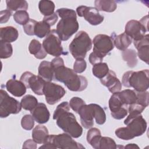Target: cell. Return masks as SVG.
Segmentation results:
<instances>
[{
    "label": "cell",
    "instance_id": "48",
    "mask_svg": "<svg viewBox=\"0 0 149 149\" xmlns=\"http://www.w3.org/2000/svg\"><path fill=\"white\" fill-rule=\"evenodd\" d=\"M148 15H146L145 16H144L143 17L141 18V19L139 21L144 27H145L147 30H148Z\"/></svg>",
    "mask_w": 149,
    "mask_h": 149
},
{
    "label": "cell",
    "instance_id": "42",
    "mask_svg": "<svg viewBox=\"0 0 149 149\" xmlns=\"http://www.w3.org/2000/svg\"><path fill=\"white\" fill-rule=\"evenodd\" d=\"M87 68V63L84 59H76L73 64V70L77 73H81L85 71Z\"/></svg>",
    "mask_w": 149,
    "mask_h": 149
},
{
    "label": "cell",
    "instance_id": "49",
    "mask_svg": "<svg viewBox=\"0 0 149 149\" xmlns=\"http://www.w3.org/2000/svg\"><path fill=\"white\" fill-rule=\"evenodd\" d=\"M125 148H139V147L136 144H128L127 145H126Z\"/></svg>",
    "mask_w": 149,
    "mask_h": 149
},
{
    "label": "cell",
    "instance_id": "19",
    "mask_svg": "<svg viewBox=\"0 0 149 149\" xmlns=\"http://www.w3.org/2000/svg\"><path fill=\"white\" fill-rule=\"evenodd\" d=\"M30 113L34 120L40 124L45 123L49 119L50 113L44 103H38L37 106L30 111Z\"/></svg>",
    "mask_w": 149,
    "mask_h": 149
},
{
    "label": "cell",
    "instance_id": "3",
    "mask_svg": "<svg viewBox=\"0 0 149 149\" xmlns=\"http://www.w3.org/2000/svg\"><path fill=\"white\" fill-rule=\"evenodd\" d=\"M54 78L58 81L64 83L67 88L72 91L84 90L88 85L87 79L83 76L78 75L70 68L61 66L55 69Z\"/></svg>",
    "mask_w": 149,
    "mask_h": 149
},
{
    "label": "cell",
    "instance_id": "29",
    "mask_svg": "<svg viewBox=\"0 0 149 149\" xmlns=\"http://www.w3.org/2000/svg\"><path fill=\"white\" fill-rule=\"evenodd\" d=\"M6 3L7 9L12 12L28 9V3L25 0H6Z\"/></svg>",
    "mask_w": 149,
    "mask_h": 149
},
{
    "label": "cell",
    "instance_id": "1",
    "mask_svg": "<svg viewBox=\"0 0 149 149\" xmlns=\"http://www.w3.org/2000/svg\"><path fill=\"white\" fill-rule=\"evenodd\" d=\"M56 13L61 18L56 25V34L61 40L67 41L79 27L76 12L72 9L60 8Z\"/></svg>",
    "mask_w": 149,
    "mask_h": 149
},
{
    "label": "cell",
    "instance_id": "17",
    "mask_svg": "<svg viewBox=\"0 0 149 149\" xmlns=\"http://www.w3.org/2000/svg\"><path fill=\"white\" fill-rule=\"evenodd\" d=\"M100 81L112 93L119 92L121 90L122 84L116 77L115 73L112 70H109L108 73L100 79Z\"/></svg>",
    "mask_w": 149,
    "mask_h": 149
},
{
    "label": "cell",
    "instance_id": "31",
    "mask_svg": "<svg viewBox=\"0 0 149 149\" xmlns=\"http://www.w3.org/2000/svg\"><path fill=\"white\" fill-rule=\"evenodd\" d=\"M123 59L127 62L130 68H134L137 63V53L134 49H126L122 52Z\"/></svg>",
    "mask_w": 149,
    "mask_h": 149
},
{
    "label": "cell",
    "instance_id": "9",
    "mask_svg": "<svg viewBox=\"0 0 149 149\" xmlns=\"http://www.w3.org/2000/svg\"><path fill=\"white\" fill-rule=\"evenodd\" d=\"M45 142L54 145L56 148H84V146L74 141L72 136L66 133L49 135Z\"/></svg>",
    "mask_w": 149,
    "mask_h": 149
},
{
    "label": "cell",
    "instance_id": "47",
    "mask_svg": "<svg viewBox=\"0 0 149 149\" xmlns=\"http://www.w3.org/2000/svg\"><path fill=\"white\" fill-rule=\"evenodd\" d=\"M23 148H31L36 149L37 148V143L33 139H28L26 140L22 146Z\"/></svg>",
    "mask_w": 149,
    "mask_h": 149
},
{
    "label": "cell",
    "instance_id": "15",
    "mask_svg": "<svg viewBox=\"0 0 149 149\" xmlns=\"http://www.w3.org/2000/svg\"><path fill=\"white\" fill-rule=\"evenodd\" d=\"M147 30L138 20H130L125 26V33L127 34L133 41H137L144 37Z\"/></svg>",
    "mask_w": 149,
    "mask_h": 149
},
{
    "label": "cell",
    "instance_id": "13",
    "mask_svg": "<svg viewBox=\"0 0 149 149\" xmlns=\"http://www.w3.org/2000/svg\"><path fill=\"white\" fill-rule=\"evenodd\" d=\"M76 12L79 16L83 17L86 21L93 26L101 24L104 19V17L100 14L95 8L93 7L79 6L76 9Z\"/></svg>",
    "mask_w": 149,
    "mask_h": 149
},
{
    "label": "cell",
    "instance_id": "4",
    "mask_svg": "<svg viewBox=\"0 0 149 149\" xmlns=\"http://www.w3.org/2000/svg\"><path fill=\"white\" fill-rule=\"evenodd\" d=\"M93 52L89 55V62L93 65L102 62L104 58L114 48L113 38L106 34L95 36L93 42Z\"/></svg>",
    "mask_w": 149,
    "mask_h": 149
},
{
    "label": "cell",
    "instance_id": "21",
    "mask_svg": "<svg viewBox=\"0 0 149 149\" xmlns=\"http://www.w3.org/2000/svg\"><path fill=\"white\" fill-rule=\"evenodd\" d=\"M54 69L51 62L42 61L38 69V76L46 81H51L54 77Z\"/></svg>",
    "mask_w": 149,
    "mask_h": 149
},
{
    "label": "cell",
    "instance_id": "27",
    "mask_svg": "<svg viewBox=\"0 0 149 149\" xmlns=\"http://www.w3.org/2000/svg\"><path fill=\"white\" fill-rule=\"evenodd\" d=\"M132 42V39L125 33H123L113 38L114 46L122 51L127 49Z\"/></svg>",
    "mask_w": 149,
    "mask_h": 149
},
{
    "label": "cell",
    "instance_id": "43",
    "mask_svg": "<svg viewBox=\"0 0 149 149\" xmlns=\"http://www.w3.org/2000/svg\"><path fill=\"white\" fill-rule=\"evenodd\" d=\"M37 21L30 19L26 24L23 26V29L24 33L29 36L34 35V27Z\"/></svg>",
    "mask_w": 149,
    "mask_h": 149
},
{
    "label": "cell",
    "instance_id": "30",
    "mask_svg": "<svg viewBox=\"0 0 149 149\" xmlns=\"http://www.w3.org/2000/svg\"><path fill=\"white\" fill-rule=\"evenodd\" d=\"M51 26L44 21L37 22L34 27V35L42 38L45 37L51 31Z\"/></svg>",
    "mask_w": 149,
    "mask_h": 149
},
{
    "label": "cell",
    "instance_id": "7",
    "mask_svg": "<svg viewBox=\"0 0 149 149\" xmlns=\"http://www.w3.org/2000/svg\"><path fill=\"white\" fill-rule=\"evenodd\" d=\"M56 120L58 126L72 137L79 138L82 135V127L77 122L74 114L69 111L61 114Z\"/></svg>",
    "mask_w": 149,
    "mask_h": 149
},
{
    "label": "cell",
    "instance_id": "37",
    "mask_svg": "<svg viewBox=\"0 0 149 149\" xmlns=\"http://www.w3.org/2000/svg\"><path fill=\"white\" fill-rule=\"evenodd\" d=\"M13 19L18 24L20 25L26 24L30 19L29 15L26 10H18L13 14Z\"/></svg>",
    "mask_w": 149,
    "mask_h": 149
},
{
    "label": "cell",
    "instance_id": "8",
    "mask_svg": "<svg viewBox=\"0 0 149 149\" xmlns=\"http://www.w3.org/2000/svg\"><path fill=\"white\" fill-rule=\"evenodd\" d=\"M21 104L14 98L10 97L3 90H0V117H8L10 114H17L22 109Z\"/></svg>",
    "mask_w": 149,
    "mask_h": 149
},
{
    "label": "cell",
    "instance_id": "41",
    "mask_svg": "<svg viewBox=\"0 0 149 149\" xmlns=\"http://www.w3.org/2000/svg\"><path fill=\"white\" fill-rule=\"evenodd\" d=\"M70 111L69 104L67 101H64L59 104L55 109L53 114V119L56 120L58 116L65 112Z\"/></svg>",
    "mask_w": 149,
    "mask_h": 149
},
{
    "label": "cell",
    "instance_id": "20",
    "mask_svg": "<svg viewBox=\"0 0 149 149\" xmlns=\"http://www.w3.org/2000/svg\"><path fill=\"white\" fill-rule=\"evenodd\" d=\"M6 88L15 97H20L26 93L27 87L20 80L12 79L6 82Z\"/></svg>",
    "mask_w": 149,
    "mask_h": 149
},
{
    "label": "cell",
    "instance_id": "39",
    "mask_svg": "<svg viewBox=\"0 0 149 149\" xmlns=\"http://www.w3.org/2000/svg\"><path fill=\"white\" fill-rule=\"evenodd\" d=\"M22 128L26 130H31L34 126V119L31 115H25L21 120Z\"/></svg>",
    "mask_w": 149,
    "mask_h": 149
},
{
    "label": "cell",
    "instance_id": "44",
    "mask_svg": "<svg viewBox=\"0 0 149 149\" xmlns=\"http://www.w3.org/2000/svg\"><path fill=\"white\" fill-rule=\"evenodd\" d=\"M58 16L56 12H54L52 15L48 16H44L43 18V21L46 22L47 24H48L50 26H52L54 25L56 22L58 21Z\"/></svg>",
    "mask_w": 149,
    "mask_h": 149
},
{
    "label": "cell",
    "instance_id": "32",
    "mask_svg": "<svg viewBox=\"0 0 149 149\" xmlns=\"http://www.w3.org/2000/svg\"><path fill=\"white\" fill-rule=\"evenodd\" d=\"M38 8L42 15L44 16H48L54 13L55 5L51 1L42 0L39 2Z\"/></svg>",
    "mask_w": 149,
    "mask_h": 149
},
{
    "label": "cell",
    "instance_id": "6",
    "mask_svg": "<svg viewBox=\"0 0 149 149\" xmlns=\"http://www.w3.org/2000/svg\"><path fill=\"white\" fill-rule=\"evenodd\" d=\"M92 41L84 31H79L69 46V50L76 59L85 58L86 54L92 48Z\"/></svg>",
    "mask_w": 149,
    "mask_h": 149
},
{
    "label": "cell",
    "instance_id": "26",
    "mask_svg": "<svg viewBox=\"0 0 149 149\" xmlns=\"http://www.w3.org/2000/svg\"><path fill=\"white\" fill-rule=\"evenodd\" d=\"M100 130L96 128H90L87 133V141L95 149H99V143L101 138Z\"/></svg>",
    "mask_w": 149,
    "mask_h": 149
},
{
    "label": "cell",
    "instance_id": "35",
    "mask_svg": "<svg viewBox=\"0 0 149 149\" xmlns=\"http://www.w3.org/2000/svg\"><path fill=\"white\" fill-rule=\"evenodd\" d=\"M13 54V48L10 43L0 40V58L7 59L10 58Z\"/></svg>",
    "mask_w": 149,
    "mask_h": 149
},
{
    "label": "cell",
    "instance_id": "12",
    "mask_svg": "<svg viewBox=\"0 0 149 149\" xmlns=\"http://www.w3.org/2000/svg\"><path fill=\"white\" fill-rule=\"evenodd\" d=\"M66 90L61 86L52 83L45 81L44 87V94L45 101L49 105H54L65 95Z\"/></svg>",
    "mask_w": 149,
    "mask_h": 149
},
{
    "label": "cell",
    "instance_id": "45",
    "mask_svg": "<svg viewBox=\"0 0 149 149\" xmlns=\"http://www.w3.org/2000/svg\"><path fill=\"white\" fill-rule=\"evenodd\" d=\"M12 14V12L8 9L1 10L0 12V23L2 24L6 23L10 19Z\"/></svg>",
    "mask_w": 149,
    "mask_h": 149
},
{
    "label": "cell",
    "instance_id": "14",
    "mask_svg": "<svg viewBox=\"0 0 149 149\" xmlns=\"http://www.w3.org/2000/svg\"><path fill=\"white\" fill-rule=\"evenodd\" d=\"M127 106L120 100L118 92L113 93L109 100V108L111 116L115 119L120 120L124 118L128 113Z\"/></svg>",
    "mask_w": 149,
    "mask_h": 149
},
{
    "label": "cell",
    "instance_id": "5",
    "mask_svg": "<svg viewBox=\"0 0 149 149\" xmlns=\"http://www.w3.org/2000/svg\"><path fill=\"white\" fill-rule=\"evenodd\" d=\"M122 84L126 87H132L138 92L146 91L149 87V71L144 69L139 71H127L122 79Z\"/></svg>",
    "mask_w": 149,
    "mask_h": 149
},
{
    "label": "cell",
    "instance_id": "38",
    "mask_svg": "<svg viewBox=\"0 0 149 149\" xmlns=\"http://www.w3.org/2000/svg\"><path fill=\"white\" fill-rule=\"evenodd\" d=\"M116 148V144L113 139L109 137H101L99 143V149H115Z\"/></svg>",
    "mask_w": 149,
    "mask_h": 149
},
{
    "label": "cell",
    "instance_id": "25",
    "mask_svg": "<svg viewBox=\"0 0 149 149\" xmlns=\"http://www.w3.org/2000/svg\"><path fill=\"white\" fill-rule=\"evenodd\" d=\"M118 97L123 104L127 105L133 104L137 101L136 91L134 90L126 89L118 92Z\"/></svg>",
    "mask_w": 149,
    "mask_h": 149
},
{
    "label": "cell",
    "instance_id": "34",
    "mask_svg": "<svg viewBox=\"0 0 149 149\" xmlns=\"http://www.w3.org/2000/svg\"><path fill=\"white\" fill-rule=\"evenodd\" d=\"M20 104L22 108L31 111L38 104V100L34 96L28 94L22 98Z\"/></svg>",
    "mask_w": 149,
    "mask_h": 149
},
{
    "label": "cell",
    "instance_id": "18",
    "mask_svg": "<svg viewBox=\"0 0 149 149\" xmlns=\"http://www.w3.org/2000/svg\"><path fill=\"white\" fill-rule=\"evenodd\" d=\"M148 34L144 36L143 38L137 41H133L134 45L137 50V56L139 58L148 64V56H149V41Z\"/></svg>",
    "mask_w": 149,
    "mask_h": 149
},
{
    "label": "cell",
    "instance_id": "40",
    "mask_svg": "<svg viewBox=\"0 0 149 149\" xmlns=\"http://www.w3.org/2000/svg\"><path fill=\"white\" fill-rule=\"evenodd\" d=\"M70 107L75 112L77 113L80 108L84 105L86 104L84 101L80 97H74L70 100L69 101Z\"/></svg>",
    "mask_w": 149,
    "mask_h": 149
},
{
    "label": "cell",
    "instance_id": "33",
    "mask_svg": "<svg viewBox=\"0 0 149 149\" xmlns=\"http://www.w3.org/2000/svg\"><path fill=\"white\" fill-rule=\"evenodd\" d=\"M109 69L107 63L100 62L93 65L92 72L94 76L101 79L103 78L109 72Z\"/></svg>",
    "mask_w": 149,
    "mask_h": 149
},
{
    "label": "cell",
    "instance_id": "11",
    "mask_svg": "<svg viewBox=\"0 0 149 149\" xmlns=\"http://www.w3.org/2000/svg\"><path fill=\"white\" fill-rule=\"evenodd\" d=\"M20 80L24 84L27 88H31L36 94L38 95L44 94V87L46 81L40 76H36L27 71L22 74Z\"/></svg>",
    "mask_w": 149,
    "mask_h": 149
},
{
    "label": "cell",
    "instance_id": "36",
    "mask_svg": "<svg viewBox=\"0 0 149 149\" xmlns=\"http://www.w3.org/2000/svg\"><path fill=\"white\" fill-rule=\"evenodd\" d=\"M94 111L95 122L98 125H103L106 121V115L104 109L99 105L93 104Z\"/></svg>",
    "mask_w": 149,
    "mask_h": 149
},
{
    "label": "cell",
    "instance_id": "16",
    "mask_svg": "<svg viewBox=\"0 0 149 149\" xmlns=\"http://www.w3.org/2000/svg\"><path fill=\"white\" fill-rule=\"evenodd\" d=\"M80 116L81 125L85 129H90L94 125V118L95 117V111L93 104L83 105L78 112Z\"/></svg>",
    "mask_w": 149,
    "mask_h": 149
},
{
    "label": "cell",
    "instance_id": "10",
    "mask_svg": "<svg viewBox=\"0 0 149 149\" xmlns=\"http://www.w3.org/2000/svg\"><path fill=\"white\" fill-rule=\"evenodd\" d=\"M42 47L46 52L57 57L65 54L61 44V40L58 37L56 30H51L42 41Z\"/></svg>",
    "mask_w": 149,
    "mask_h": 149
},
{
    "label": "cell",
    "instance_id": "46",
    "mask_svg": "<svg viewBox=\"0 0 149 149\" xmlns=\"http://www.w3.org/2000/svg\"><path fill=\"white\" fill-rule=\"evenodd\" d=\"M51 64L54 69V70L61 66L64 65V61L63 59L59 56H57L55 57V58H54L52 61L51 62Z\"/></svg>",
    "mask_w": 149,
    "mask_h": 149
},
{
    "label": "cell",
    "instance_id": "23",
    "mask_svg": "<svg viewBox=\"0 0 149 149\" xmlns=\"http://www.w3.org/2000/svg\"><path fill=\"white\" fill-rule=\"evenodd\" d=\"M48 136V129L45 126L38 125L33 129L32 138L37 144H44Z\"/></svg>",
    "mask_w": 149,
    "mask_h": 149
},
{
    "label": "cell",
    "instance_id": "28",
    "mask_svg": "<svg viewBox=\"0 0 149 149\" xmlns=\"http://www.w3.org/2000/svg\"><path fill=\"white\" fill-rule=\"evenodd\" d=\"M95 8L99 11H104L107 12H114L117 8V4L115 1L108 0H96L94 1Z\"/></svg>",
    "mask_w": 149,
    "mask_h": 149
},
{
    "label": "cell",
    "instance_id": "22",
    "mask_svg": "<svg viewBox=\"0 0 149 149\" xmlns=\"http://www.w3.org/2000/svg\"><path fill=\"white\" fill-rule=\"evenodd\" d=\"M18 37V31L13 26H6L0 29L1 41L10 43L15 41Z\"/></svg>",
    "mask_w": 149,
    "mask_h": 149
},
{
    "label": "cell",
    "instance_id": "2",
    "mask_svg": "<svg viewBox=\"0 0 149 149\" xmlns=\"http://www.w3.org/2000/svg\"><path fill=\"white\" fill-rule=\"evenodd\" d=\"M124 124L126 127H119L115 132L118 138L124 140L140 136L147 129V122L141 114H129L124 120Z\"/></svg>",
    "mask_w": 149,
    "mask_h": 149
},
{
    "label": "cell",
    "instance_id": "24",
    "mask_svg": "<svg viewBox=\"0 0 149 149\" xmlns=\"http://www.w3.org/2000/svg\"><path fill=\"white\" fill-rule=\"evenodd\" d=\"M29 51L31 54L38 59L45 58L48 54L44 49L42 45L36 39L31 41L29 45Z\"/></svg>",
    "mask_w": 149,
    "mask_h": 149
}]
</instances>
